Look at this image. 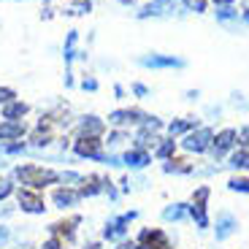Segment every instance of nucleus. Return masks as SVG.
<instances>
[{
	"instance_id": "nucleus-1",
	"label": "nucleus",
	"mask_w": 249,
	"mask_h": 249,
	"mask_svg": "<svg viewBox=\"0 0 249 249\" xmlns=\"http://www.w3.org/2000/svg\"><path fill=\"white\" fill-rule=\"evenodd\" d=\"M8 176L17 181V187H30L38 193L52 184H60V171L49 168V165H38V162H17Z\"/></svg>"
},
{
	"instance_id": "nucleus-2",
	"label": "nucleus",
	"mask_w": 249,
	"mask_h": 249,
	"mask_svg": "<svg viewBox=\"0 0 249 249\" xmlns=\"http://www.w3.org/2000/svg\"><path fill=\"white\" fill-rule=\"evenodd\" d=\"M71 152H73L76 160H92L100 162L106 160V146H103V138H87V136H76L71 141Z\"/></svg>"
},
{
	"instance_id": "nucleus-3",
	"label": "nucleus",
	"mask_w": 249,
	"mask_h": 249,
	"mask_svg": "<svg viewBox=\"0 0 249 249\" xmlns=\"http://www.w3.org/2000/svg\"><path fill=\"white\" fill-rule=\"evenodd\" d=\"M14 198H17V209L22 214L41 217V214L46 212V200H44V195L38 193V190H30V187H17Z\"/></svg>"
},
{
	"instance_id": "nucleus-4",
	"label": "nucleus",
	"mask_w": 249,
	"mask_h": 249,
	"mask_svg": "<svg viewBox=\"0 0 249 249\" xmlns=\"http://www.w3.org/2000/svg\"><path fill=\"white\" fill-rule=\"evenodd\" d=\"M209 195H212V190L209 187H198L193 193V198H190V217H193V222H195V228L198 231H206L209 228Z\"/></svg>"
},
{
	"instance_id": "nucleus-5",
	"label": "nucleus",
	"mask_w": 249,
	"mask_h": 249,
	"mask_svg": "<svg viewBox=\"0 0 249 249\" xmlns=\"http://www.w3.org/2000/svg\"><path fill=\"white\" fill-rule=\"evenodd\" d=\"M212 141H214L212 127H195V130H190L181 138V149L193 152V155H206V152L212 149Z\"/></svg>"
},
{
	"instance_id": "nucleus-6",
	"label": "nucleus",
	"mask_w": 249,
	"mask_h": 249,
	"mask_svg": "<svg viewBox=\"0 0 249 249\" xmlns=\"http://www.w3.org/2000/svg\"><path fill=\"white\" fill-rule=\"evenodd\" d=\"M27 141H30L33 149H49L52 143L57 141V130H54L52 117H41V122L27 133Z\"/></svg>"
},
{
	"instance_id": "nucleus-7",
	"label": "nucleus",
	"mask_w": 249,
	"mask_h": 249,
	"mask_svg": "<svg viewBox=\"0 0 249 249\" xmlns=\"http://www.w3.org/2000/svg\"><path fill=\"white\" fill-rule=\"evenodd\" d=\"M133 219H138L136 209L119 214V217H111L106 225H103V238H106V241H117V244L124 241V238H127V225H130Z\"/></svg>"
},
{
	"instance_id": "nucleus-8",
	"label": "nucleus",
	"mask_w": 249,
	"mask_h": 249,
	"mask_svg": "<svg viewBox=\"0 0 249 249\" xmlns=\"http://www.w3.org/2000/svg\"><path fill=\"white\" fill-rule=\"evenodd\" d=\"M79 225H81V217H79V214L62 217V219H57V222H52V225H49V236H54V238H60V241H65V247H68V244H73V241H76Z\"/></svg>"
},
{
	"instance_id": "nucleus-9",
	"label": "nucleus",
	"mask_w": 249,
	"mask_h": 249,
	"mask_svg": "<svg viewBox=\"0 0 249 249\" xmlns=\"http://www.w3.org/2000/svg\"><path fill=\"white\" fill-rule=\"evenodd\" d=\"M136 249H174L160 228H143L136 238Z\"/></svg>"
},
{
	"instance_id": "nucleus-10",
	"label": "nucleus",
	"mask_w": 249,
	"mask_h": 249,
	"mask_svg": "<svg viewBox=\"0 0 249 249\" xmlns=\"http://www.w3.org/2000/svg\"><path fill=\"white\" fill-rule=\"evenodd\" d=\"M81 203V195L76 187H62L57 184L54 190H52V206L54 209H60V212H71V209H76V206Z\"/></svg>"
},
{
	"instance_id": "nucleus-11",
	"label": "nucleus",
	"mask_w": 249,
	"mask_h": 249,
	"mask_svg": "<svg viewBox=\"0 0 249 249\" xmlns=\"http://www.w3.org/2000/svg\"><path fill=\"white\" fill-rule=\"evenodd\" d=\"M236 143H238V133L233 130V127H225V130H219L217 136H214V141H212V155H214V160H222L228 152H233L236 149Z\"/></svg>"
},
{
	"instance_id": "nucleus-12",
	"label": "nucleus",
	"mask_w": 249,
	"mask_h": 249,
	"mask_svg": "<svg viewBox=\"0 0 249 249\" xmlns=\"http://www.w3.org/2000/svg\"><path fill=\"white\" fill-rule=\"evenodd\" d=\"M149 117V114L138 111V108H117V111L108 114V124L111 127H119V130H124L127 124H143V119Z\"/></svg>"
},
{
	"instance_id": "nucleus-13",
	"label": "nucleus",
	"mask_w": 249,
	"mask_h": 249,
	"mask_svg": "<svg viewBox=\"0 0 249 249\" xmlns=\"http://www.w3.org/2000/svg\"><path fill=\"white\" fill-rule=\"evenodd\" d=\"M76 136H87V138H103L106 136V119L87 114L76 122Z\"/></svg>"
},
{
	"instance_id": "nucleus-14",
	"label": "nucleus",
	"mask_w": 249,
	"mask_h": 249,
	"mask_svg": "<svg viewBox=\"0 0 249 249\" xmlns=\"http://www.w3.org/2000/svg\"><path fill=\"white\" fill-rule=\"evenodd\" d=\"M30 133L25 119H0V143H8V141H22V138Z\"/></svg>"
},
{
	"instance_id": "nucleus-15",
	"label": "nucleus",
	"mask_w": 249,
	"mask_h": 249,
	"mask_svg": "<svg viewBox=\"0 0 249 249\" xmlns=\"http://www.w3.org/2000/svg\"><path fill=\"white\" fill-rule=\"evenodd\" d=\"M108 176H100V174H87L84 179H81V184H79V195H81V200L84 198H95V195H103L106 193V184H108Z\"/></svg>"
},
{
	"instance_id": "nucleus-16",
	"label": "nucleus",
	"mask_w": 249,
	"mask_h": 249,
	"mask_svg": "<svg viewBox=\"0 0 249 249\" xmlns=\"http://www.w3.org/2000/svg\"><path fill=\"white\" fill-rule=\"evenodd\" d=\"M236 231H238V219L231 212H219L217 222H214V238L217 241H228L231 236H236Z\"/></svg>"
},
{
	"instance_id": "nucleus-17",
	"label": "nucleus",
	"mask_w": 249,
	"mask_h": 249,
	"mask_svg": "<svg viewBox=\"0 0 249 249\" xmlns=\"http://www.w3.org/2000/svg\"><path fill=\"white\" fill-rule=\"evenodd\" d=\"M176 11V0H149L146 6L138 11V19H149V17H171Z\"/></svg>"
},
{
	"instance_id": "nucleus-18",
	"label": "nucleus",
	"mask_w": 249,
	"mask_h": 249,
	"mask_svg": "<svg viewBox=\"0 0 249 249\" xmlns=\"http://www.w3.org/2000/svg\"><path fill=\"white\" fill-rule=\"evenodd\" d=\"M149 162H152L149 149H136V146H130V149L122 155V165H127L130 171H141V168H146Z\"/></svg>"
},
{
	"instance_id": "nucleus-19",
	"label": "nucleus",
	"mask_w": 249,
	"mask_h": 249,
	"mask_svg": "<svg viewBox=\"0 0 249 249\" xmlns=\"http://www.w3.org/2000/svg\"><path fill=\"white\" fill-rule=\"evenodd\" d=\"M141 65L143 68H181L184 60L171 57V54H146V57H141Z\"/></svg>"
},
{
	"instance_id": "nucleus-20",
	"label": "nucleus",
	"mask_w": 249,
	"mask_h": 249,
	"mask_svg": "<svg viewBox=\"0 0 249 249\" xmlns=\"http://www.w3.org/2000/svg\"><path fill=\"white\" fill-rule=\"evenodd\" d=\"M27 111H30V106H27L25 100H19V98H14V100H8L6 106H0V117L3 119H25L27 117Z\"/></svg>"
},
{
	"instance_id": "nucleus-21",
	"label": "nucleus",
	"mask_w": 249,
	"mask_h": 249,
	"mask_svg": "<svg viewBox=\"0 0 249 249\" xmlns=\"http://www.w3.org/2000/svg\"><path fill=\"white\" fill-rule=\"evenodd\" d=\"M190 217V203H171L162 209V219L165 222H184Z\"/></svg>"
},
{
	"instance_id": "nucleus-22",
	"label": "nucleus",
	"mask_w": 249,
	"mask_h": 249,
	"mask_svg": "<svg viewBox=\"0 0 249 249\" xmlns=\"http://www.w3.org/2000/svg\"><path fill=\"white\" fill-rule=\"evenodd\" d=\"M162 171L165 174H193V162L184 160V157H171V160L162 162Z\"/></svg>"
},
{
	"instance_id": "nucleus-23",
	"label": "nucleus",
	"mask_w": 249,
	"mask_h": 249,
	"mask_svg": "<svg viewBox=\"0 0 249 249\" xmlns=\"http://www.w3.org/2000/svg\"><path fill=\"white\" fill-rule=\"evenodd\" d=\"M233 171H249V146H238L231 152V160H228Z\"/></svg>"
},
{
	"instance_id": "nucleus-24",
	"label": "nucleus",
	"mask_w": 249,
	"mask_h": 249,
	"mask_svg": "<svg viewBox=\"0 0 249 249\" xmlns=\"http://www.w3.org/2000/svg\"><path fill=\"white\" fill-rule=\"evenodd\" d=\"M174 152H176V138H160V141L155 143L152 155H155L157 160H171Z\"/></svg>"
},
{
	"instance_id": "nucleus-25",
	"label": "nucleus",
	"mask_w": 249,
	"mask_h": 249,
	"mask_svg": "<svg viewBox=\"0 0 249 249\" xmlns=\"http://www.w3.org/2000/svg\"><path fill=\"white\" fill-rule=\"evenodd\" d=\"M76 44H79V33L71 30L68 38H65V46H62V57H65V68L71 71V62L79 57V52H76Z\"/></svg>"
},
{
	"instance_id": "nucleus-26",
	"label": "nucleus",
	"mask_w": 249,
	"mask_h": 249,
	"mask_svg": "<svg viewBox=\"0 0 249 249\" xmlns=\"http://www.w3.org/2000/svg\"><path fill=\"white\" fill-rule=\"evenodd\" d=\"M198 124H195V119H176V122H171L165 130H168L171 138H179V136H187L190 130H195Z\"/></svg>"
},
{
	"instance_id": "nucleus-27",
	"label": "nucleus",
	"mask_w": 249,
	"mask_h": 249,
	"mask_svg": "<svg viewBox=\"0 0 249 249\" xmlns=\"http://www.w3.org/2000/svg\"><path fill=\"white\" fill-rule=\"evenodd\" d=\"M124 141H127V130H119V127H114V130L108 133L106 138H103V146H106V152H114V149H119Z\"/></svg>"
},
{
	"instance_id": "nucleus-28",
	"label": "nucleus",
	"mask_w": 249,
	"mask_h": 249,
	"mask_svg": "<svg viewBox=\"0 0 249 249\" xmlns=\"http://www.w3.org/2000/svg\"><path fill=\"white\" fill-rule=\"evenodd\" d=\"M27 152V143L25 141H8V143H0V155L3 157H19Z\"/></svg>"
},
{
	"instance_id": "nucleus-29",
	"label": "nucleus",
	"mask_w": 249,
	"mask_h": 249,
	"mask_svg": "<svg viewBox=\"0 0 249 249\" xmlns=\"http://www.w3.org/2000/svg\"><path fill=\"white\" fill-rule=\"evenodd\" d=\"M14 193H17V181L11 176L0 174V203H6L8 198H14Z\"/></svg>"
},
{
	"instance_id": "nucleus-30",
	"label": "nucleus",
	"mask_w": 249,
	"mask_h": 249,
	"mask_svg": "<svg viewBox=\"0 0 249 249\" xmlns=\"http://www.w3.org/2000/svg\"><path fill=\"white\" fill-rule=\"evenodd\" d=\"M81 179H84V174H79V171H60V184L62 187H76V190H79Z\"/></svg>"
},
{
	"instance_id": "nucleus-31",
	"label": "nucleus",
	"mask_w": 249,
	"mask_h": 249,
	"mask_svg": "<svg viewBox=\"0 0 249 249\" xmlns=\"http://www.w3.org/2000/svg\"><path fill=\"white\" fill-rule=\"evenodd\" d=\"M228 190H231V193H247L249 195V179L247 176H233V179L228 181Z\"/></svg>"
},
{
	"instance_id": "nucleus-32",
	"label": "nucleus",
	"mask_w": 249,
	"mask_h": 249,
	"mask_svg": "<svg viewBox=\"0 0 249 249\" xmlns=\"http://www.w3.org/2000/svg\"><path fill=\"white\" fill-rule=\"evenodd\" d=\"M92 11V3L89 0H76V3H71L68 6V14H73V17H84V14Z\"/></svg>"
},
{
	"instance_id": "nucleus-33",
	"label": "nucleus",
	"mask_w": 249,
	"mask_h": 249,
	"mask_svg": "<svg viewBox=\"0 0 249 249\" xmlns=\"http://www.w3.org/2000/svg\"><path fill=\"white\" fill-rule=\"evenodd\" d=\"M187 6V11H195V14H200V11H206V0H181Z\"/></svg>"
},
{
	"instance_id": "nucleus-34",
	"label": "nucleus",
	"mask_w": 249,
	"mask_h": 249,
	"mask_svg": "<svg viewBox=\"0 0 249 249\" xmlns=\"http://www.w3.org/2000/svg\"><path fill=\"white\" fill-rule=\"evenodd\" d=\"M41 249H65V241H60V238L49 236L44 244H41Z\"/></svg>"
},
{
	"instance_id": "nucleus-35",
	"label": "nucleus",
	"mask_w": 249,
	"mask_h": 249,
	"mask_svg": "<svg viewBox=\"0 0 249 249\" xmlns=\"http://www.w3.org/2000/svg\"><path fill=\"white\" fill-rule=\"evenodd\" d=\"M217 19L219 22H231V19H238V11H233V8H222V11H217Z\"/></svg>"
},
{
	"instance_id": "nucleus-36",
	"label": "nucleus",
	"mask_w": 249,
	"mask_h": 249,
	"mask_svg": "<svg viewBox=\"0 0 249 249\" xmlns=\"http://www.w3.org/2000/svg\"><path fill=\"white\" fill-rule=\"evenodd\" d=\"M81 89L95 92V89H98V79H92V76H84V79H81Z\"/></svg>"
},
{
	"instance_id": "nucleus-37",
	"label": "nucleus",
	"mask_w": 249,
	"mask_h": 249,
	"mask_svg": "<svg viewBox=\"0 0 249 249\" xmlns=\"http://www.w3.org/2000/svg\"><path fill=\"white\" fill-rule=\"evenodd\" d=\"M17 98V92L14 89H8V87H0V106H6L8 100H14Z\"/></svg>"
},
{
	"instance_id": "nucleus-38",
	"label": "nucleus",
	"mask_w": 249,
	"mask_h": 249,
	"mask_svg": "<svg viewBox=\"0 0 249 249\" xmlns=\"http://www.w3.org/2000/svg\"><path fill=\"white\" fill-rule=\"evenodd\" d=\"M11 241V228L8 225H0V247H6Z\"/></svg>"
},
{
	"instance_id": "nucleus-39",
	"label": "nucleus",
	"mask_w": 249,
	"mask_h": 249,
	"mask_svg": "<svg viewBox=\"0 0 249 249\" xmlns=\"http://www.w3.org/2000/svg\"><path fill=\"white\" fill-rule=\"evenodd\" d=\"M133 92H136L138 98H146V95H149V89L143 87V84H133Z\"/></svg>"
},
{
	"instance_id": "nucleus-40",
	"label": "nucleus",
	"mask_w": 249,
	"mask_h": 249,
	"mask_svg": "<svg viewBox=\"0 0 249 249\" xmlns=\"http://www.w3.org/2000/svg\"><path fill=\"white\" fill-rule=\"evenodd\" d=\"M117 249H136V241H133V238H130V241L124 238V241H119V244H117Z\"/></svg>"
},
{
	"instance_id": "nucleus-41",
	"label": "nucleus",
	"mask_w": 249,
	"mask_h": 249,
	"mask_svg": "<svg viewBox=\"0 0 249 249\" xmlns=\"http://www.w3.org/2000/svg\"><path fill=\"white\" fill-rule=\"evenodd\" d=\"M11 214H14V209H11V206H3V209H0V219L11 217Z\"/></svg>"
},
{
	"instance_id": "nucleus-42",
	"label": "nucleus",
	"mask_w": 249,
	"mask_h": 249,
	"mask_svg": "<svg viewBox=\"0 0 249 249\" xmlns=\"http://www.w3.org/2000/svg\"><path fill=\"white\" fill-rule=\"evenodd\" d=\"M81 249H100V241H87Z\"/></svg>"
},
{
	"instance_id": "nucleus-43",
	"label": "nucleus",
	"mask_w": 249,
	"mask_h": 249,
	"mask_svg": "<svg viewBox=\"0 0 249 249\" xmlns=\"http://www.w3.org/2000/svg\"><path fill=\"white\" fill-rule=\"evenodd\" d=\"M114 95H117V98H124V89L117 84V87H114Z\"/></svg>"
},
{
	"instance_id": "nucleus-44",
	"label": "nucleus",
	"mask_w": 249,
	"mask_h": 249,
	"mask_svg": "<svg viewBox=\"0 0 249 249\" xmlns=\"http://www.w3.org/2000/svg\"><path fill=\"white\" fill-rule=\"evenodd\" d=\"M214 3H217V6H231L233 0H214Z\"/></svg>"
},
{
	"instance_id": "nucleus-45",
	"label": "nucleus",
	"mask_w": 249,
	"mask_h": 249,
	"mask_svg": "<svg viewBox=\"0 0 249 249\" xmlns=\"http://www.w3.org/2000/svg\"><path fill=\"white\" fill-rule=\"evenodd\" d=\"M17 249H36V247H30V244H19Z\"/></svg>"
},
{
	"instance_id": "nucleus-46",
	"label": "nucleus",
	"mask_w": 249,
	"mask_h": 249,
	"mask_svg": "<svg viewBox=\"0 0 249 249\" xmlns=\"http://www.w3.org/2000/svg\"><path fill=\"white\" fill-rule=\"evenodd\" d=\"M244 22H247V25H249V8H247V11H244Z\"/></svg>"
}]
</instances>
